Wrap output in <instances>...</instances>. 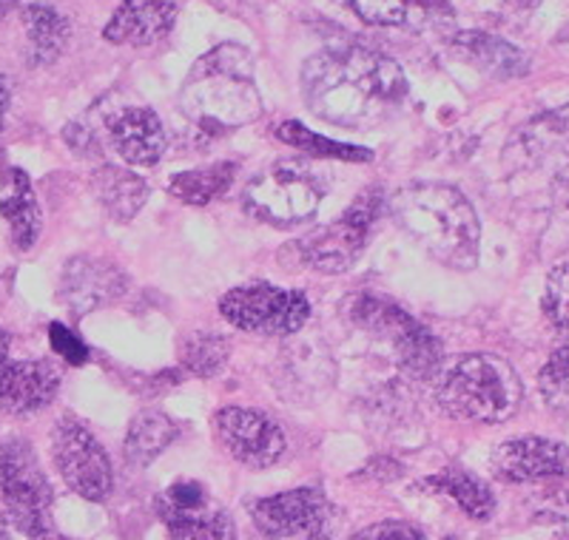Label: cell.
Returning a JSON list of instances; mask_svg holds the SVG:
<instances>
[{
  "mask_svg": "<svg viewBox=\"0 0 569 540\" xmlns=\"http://www.w3.org/2000/svg\"><path fill=\"white\" fill-rule=\"evenodd\" d=\"M408 89L401 66L370 46L325 49L302 66L305 106L339 129L368 131L393 120Z\"/></svg>",
  "mask_w": 569,
  "mask_h": 540,
  "instance_id": "obj_1",
  "label": "cell"
},
{
  "mask_svg": "<svg viewBox=\"0 0 569 540\" xmlns=\"http://www.w3.org/2000/svg\"><path fill=\"white\" fill-rule=\"evenodd\" d=\"M253 58L246 46L222 43L202 54L180 89V111L197 140H217L262 117Z\"/></svg>",
  "mask_w": 569,
  "mask_h": 540,
  "instance_id": "obj_2",
  "label": "cell"
},
{
  "mask_svg": "<svg viewBox=\"0 0 569 540\" xmlns=\"http://www.w3.org/2000/svg\"><path fill=\"white\" fill-rule=\"evenodd\" d=\"M388 208L396 226L436 262L453 270L476 268L481 226L459 188L445 182H410L390 197Z\"/></svg>",
  "mask_w": 569,
  "mask_h": 540,
  "instance_id": "obj_3",
  "label": "cell"
},
{
  "mask_svg": "<svg viewBox=\"0 0 569 540\" xmlns=\"http://www.w3.org/2000/svg\"><path fill=\"white\" fill-rule=\"evenodd\" d=\"M525 399L518 373L505 359L472 353L447 367L436 384V404L445 416L470 424H501Z\"/></svg>",
  "mask_w": 569,
  "mask_h": 540,
  "instance_id": "obj_4",
  "label": "cell"
},
{
  "mask_svg": "<svg viewBox=\"0 0 569 540\" xmlns=\"http://www.w3.org/2000/svg\"><path fill=\"white\" fill-rule=\"evenodd\" d=\"M348 316L356 328L388 341L401 373L410 376V379L427 381L441 370L445 348H441L433 330L416 322L408 310H401L388 297H376V293L350 297Z\"/></svg>",
  "mask_w": 569,
  "mask_h": 540,
  "instance_id": "obj_5",
  "label": "cell"
},
{
  "mask_svg": "<svg viewBox=\"0 0 569 540\" xmlns=\"http://www.w3.org/2000/svg\"><path fill=\"white\" fill-rule=\"evenodd\" d=\"M322 197L325 182L313 168L282 160L248 180L242 206L262 226L297 228L317 217Z\"/></svg>",
  "mask_w": 569,
  "mask_h": 540,
  "instance_id": "obj_6",
  "label": "cell"
},
{
  "mask_svg": "<svg viewBox=\"0 0 569 540\" xmlns=\"http://www.w3.org/2000/svg\"><path fill=\"white\" fill-rule=\"evenodd\" d=\"M0 496L7 503L9 521L20 534H27L29 540L54 534L52 483L32 447L20 438H9L0 444Z\"/></svg>",
  "mask_w": 569,
  "mask_h": 540,
  "instance_id": "obj_7",
  "label": "cell"
},
{
  "mask_svg": "<svg viewBox=\"0 0 569 540\" xmlns=\"http://www.w3.org/2000/svg\"><path fill=\"white\" fill-rule=\"evenodd\" d=\"M388 208L382 191H365L337 222L305 233L293 242L299 262L319 273H345L353 268L370 242V228Z\"/></svg>",
  "mask_w": 569,
  "mask_h": 540,
  "instance_id": "obj_8",
  "label": "cell"
},
{
  "mask_svg": "<svg viewBox=\"0 0 569 540\" xmlns=\"http://www.w3.org/2000/svg\"><path fill=\"white\" fill-rule=\"evenodd\" d=\"M220 313L233 328L253 336H291L311 319V302L302 290L268 282L242 284L220 299Z\"/></svg>",
  "mask_w": 569,
  "mask_h": 540,
  "instance_id": "obj_9",
  "label": "cell"
},
{
  "mask_svg": "<svg viewBox=\"0 0 569 540\" xmlns=\"http://www.w3.org/2000/svg\"><path fill=\"white\" fill-rule=\"evenodd\" d=\"M52 458L60 478L74 496L86 501H106L114 487L109 452L98 436L78 419H60L52 430Z\"/></svg>",
  "mask_w": 569,
  "mask_h": 540,
  "instance_id": "obj_10",
  "label": "cell"
},
{
  "mask_svg": "<svg viewBox=\"0 0 569 540\" xmlns=\"http://www.w3.org/2000/svg\"><path fill=\"white\" fill-rule=\"evenodd\" d=\"M253 527L271 540H328L333 532V507L319 487H299L248 507Z\"/></svg>",
  "mask_w": 569,
  "mask_h": 540,
  "instance_id": "obj_11",
  "label": "cell"
},
{
  "mask_svg": "<svg viewBox=\"0 0 569 540\" xmlns=\"http://www.w3.org/2000/svg\"><path fill=\"white\" fill-rule=\"evenodd\" d=\"M213 430L233 461L248 470H268L288 450L282 427L268 412L251 407H222L213 416Z\"/></svg>",
  "mask_w": 569,
  "mask_h": 540,
  "instance_id": "obj_12",
  "label": "cell"
},
{
  "mask_svg": "<svg viewBox=\"0 0 569 540\" xmlns=\"http://www.w3.org/2000/svg\"><path fill=\"white\" fill-rule=\"evenodd\" d=\"M126 288H129V277L123 268H117L111 259L80 253V257L69 259L60 273L58 299L69 310V316L80 319V316H89L117 302Z\"/></svg>",
  "mask_w": 569,
  "mask_h": 540,
  "instance_id": "obj_13",
  "label": "cell"
},
{
  "mask_svg": "<svg viewBox=\"0 0 569 540\" xmlns=\"http://www.w3.org/2000/svg\"><path fill=\"white\" fill-rule=\"evenodd\" d=\"M492 476L510 483H532L561 478L569 472V450L561 441L525 436L505 441L492 452Z\"/></svg>",
  "mask_w": 569,
  "mask_h": 540,
  "instance_id": "obj_14",
  "label": "cell"
},
{
  "mask_svg": "<svg viewBox=\"0 0 569 540\" xmlns=\"http://www.w3.org/2000/svg\"><path fill=\"white\" fill-rule=\"evenodd\" d=\"M60 370L49 359H9L0 367V412L32 416L58 399Z\"/></svg>",
  "mask_w": 569,
  "mask_h": 540,
  "instance_id": "obj_15",
  "label": "cell"
},
{
  "mask_svg": "<svg viewBox=\"0 0 569 540\" xmlns=\"http://www.w3.org/2000/svg\"><path fill=\"white\" fill-rule=\"evenodd\" d=\"M174 20L177 9L171 0H120L109 27L103 29V40L131 49H149L169 38Z\"/></svg>",
  "mask_w": 569,
  "mask_h": 540,
  "instance_id": "obj_16",
  "label": "cell"
},
{
  "mask_svg": "<svg viewBox=\"0 0 569 540\" xmlns=\"http://www.w3.org/2000/svg\"><path fill=\"white\" fill-rule=\"evenodd\" d=\"M370 27L427 32L453 20V7L447 0H337Z\"/></svg>",
  "mask_w": 569,
  "mask_h": 540,
  "instance_id": "obj_17",
  "label": "cell"
},
{
  "mask_svg": "<svg viewBox=\"0 0 569 540\" xmlns=\"http://www.w3.org/2000/svg\"><path fill=\"white\" fill-rule=\"evenodd\" d=\"M556 154H569V106L525 122L507 142L505 162L518 171V168L541 166L547 157Z\"/></svg>",
  "mask_w": 569,
  "mask_h": 540,
  "instance_id": "obj_18",
  "label": "cell"
},
{
  "mask_svg": "<svg viewBox=\"0 0 569 540\" xmlns=\"http://www.w3.org/2000/svg\"><path fill=\"white\" fill-rule=\"evenodd\" d=\"M453 52L472 69L496 80H518L530 74V54L521 52L510 40L498 38V34L479 32V29H467L453 38Z\"/></svg>",
  "mask_w": 569,
  "mask_h": 540,
  "instance_id": "obj_19",
  "label": "cell"
},
{
  "mask_svg": "<svg viewBox=\"0 0 569 540\" xmlns=\"http://www.w3.org/2000/svg\"><path fill=\"white\" fill-rule=\"evenodd\" d=\"M27 60L32 66H52L63 58L71 43V23L49 3H29L20 12Z\"/></svg>",
  "mask_w": 569,
  "mask_h": 540,
  "instance_id": "obj_20",
  "label": "cell"
},
{
  "mask_svg": "<svg viewBox=\"0 0 569 540\" xmlns=\"http://www.w3.org/2000/svg\"><path fill=\"white\" fill-rule=\"evenodd\" d=\"M91 191L103 206V211L117 222L134 219L149 200V186L140 177L120 166H106V162L91 174Z\"/></svg>",
  "mask_w": 569,
  "mask_h": 540,
  "instance_id": "obj_21",
  "label": "cell"
},
{
  "mask_svg": "<svg viewBox=\"0 0 569 540\" xmlns=\"http://www.w3.org/2000/svg\"><path fill=\"white\" fill-rule=\"evenodd\" d=\"M157 514L174 540H237L231 514L211 501L188 509L157 507Z\"/></svg>",
  "mask_w": 569,
  "mask_h": 540,
  "instance_id": "obj_22",
  "label": "cell"
},
{
  "mask_svg": "<svg viewBox=\"0 0 569 540\" xmlns=\"http://www.w3.org/2000/svg\"><path fill=\"white\" fill-rule=\"evenodd\" d=\"M177 438V424L160 410H142L131 419L123 441V456L129 467L142 470L157 461L160 452L169 450Z\"/></svg>",
  "mask_w": 569,
  "mask_h": 540,
  "instance_id": "obj_23",
  "label": "cell"
},
{
  "mask_svg": "<svg viewBox=\"0 0 569 540\" xmlns=\"http://www.w3.org/2000/svg\"><path fill=\"white\" fill-rule=\"evenodd\" d=\"M0 213L12 228V242L18 244L20 251L34 248L40 231H43V213H40L38 193H34L32 182L23 171H12V186L0 200Z\"/></svg>",
  "mask_w": 569,
  "mask_h": 540,
  "instance_id": "obj_24",
  "label": "cell"
},
{
  "mask_svg": "<svg viewBox=\"0 0 569 540\" xmlns=\"http://www.w3.org/2000/svg\"><path fill=\"white\" fill-rule=\"evenodd\" d=\"M421 489L439 492L456 501L461 512H467L472 521H490L496 514V496L481 478L465 470H445L439 476H430L421 481Z\"/></svg>",
  "mask_w": 569,
  "mask_h": 540,
  "instance_id": "obj_25",
  "label": "cell"
},
{
  "mask_svg": "<svg viewBox=\"0 0 569 540\" xmlns=\"http://www.w3.org/2000/svg\"><path fill=\"white\" fill-rule=\"evenodd\" d=\"M233 182H237V162L226 160L208 168H194V171H180L169 180V193L186 206L206 208L226 197Z\"/></svg>",
  "mask_w": 569,
  "mask_h": 540,
  "instance_id": "obj_26",
  "label": "cell"
},
{
  "mask_svg": "<svg viewBox=\"0 0 569 540\" xmlns=\"http://www.w3.org/2000/svg\"><path fill=\"white\" fill-rule=\"evenodd\" d=\"M273 134L282 142L293 146V149L305 151L308 157H317V160H339V162H368L373 157V151L359 149V146H345V142L325 140V137L313 134L311 129H305L302 122L284 120L279 122Z\"/></svg>",
  "mask_w": 569,
  "mask_h": 540,
  "instance_id": "obj_27",
  "label": "cell"
},
{
  "mask_svg": "<svg viewBox=\"0 0 569 540\" xmlns=\"http://www.w3.org/2000/svg\"><path fill=\"white\" fill-rule=\"evenodd\" d=\"M231 341L220 333H194L182 341L180 367L197 379H211L226 367Z\"/></svg>",
  "mask_w": 569,
  "mask_h": 540,
  "instance_id": "obj_28",
  "label": "cell"
},
{
  "mask_svg": "<svg viewBox=\"0 0 569 540\" xmlns=\"http://www.w3.org/2000/svg\"><path fill=\"white\" fill-rule=\"evenodd\" d=\"M538 387H541V396L547 401V407H552V410H569V341L561 344L547 359V364L541 367Z\"/></svg>",
  "mask_w": 569,
  "mask_h": 540,
  "instance_id": "obj_29",
  "label": "cell"
},
{
  "mask_svg": "<svg viewBox=\"0 0 569 540\" xmlns=\"http://www.w3.org/2000/svg\"><path fill=\"white\" fill-rule=\"evenodd\" d=\"M543 316L556 330H569V262L550 270L543 284Z\"/></svg>",
  "mask_w": 569,
  "mask_h": 540,
  "instance_id": "obj_30",
  "label": "cell"
},
{
  "mask_svg": "<svg viewBox=\"0 0 569 540\" xmlns=\"http://www.w3.org/2000/svg\"><path fill=\"white\" fill-rule=\"evenodd\" d=\"M49 341H52V350L71 367H80L89 361V348H86V341L80 336L71 333L66 324L52 322L49 324Z\"/></svg>",
  "mask_w": 569,
  "mask_h": 540,
  "instance_id": "obj_31",
  "label": "cell"
},
{
  "mask_svg": "<svg viewBox=\"0 0 569 540\" xmlns=\"http://www.w3.org/2000/svg\"><path fill=\"white\" fill-rule=\"evenodd\" d=\"M350 540H427L421 529H416L408 521H382L373 527H365L362 532H356Z\"/></svg>",
  "mask_w": 569,
  "mask_h": 540,
  "instance_id": "obj_32",
  "label": "cell"
},
{
  "mask_svg": "<svg viewBox=\"0 0 569 540\" xmlns=\"http://www.w3.org/2000/svg\"><path fill=\"white\" fill-rule=\"evenodd\" d=\"M9 103H12V86H9V80L0 74V129H3V120H7Z\"/></svg>",
  "mask_w": 569,
  "mask_h": 540,
  "instance_id": "obj_33",
  "label": "cell"
},
{
  "mask_svg": "<svg viewBox=\"0 0 569 540\" xmlns=\"http://www.w3.org/2000/svg\"><path fill=\"white\" fill-rule=\"evenodd\" d=\"M9 350H12V336H9L7 330H0V367L12 359V356H9Z\"/></svg>",
  "mask_w": 569,
  "mask_h": 540,
  "instance_id": "obj_34",
  "label": "cell"
},
{
  "mask_svg": "<svg viewBox=\"0 0 569 540\" xmlns=\"http://www.w3.org/2000/svg\"><path fill=\"white\" fill-rule=\"evenodd\" d=\"M0 540H20L18 538V529L9 527L7 518H0Z\"/></svg>",
  "mask_w": 569,
  "mask_h": 540,
  "instance_id": "obj_35",
  "label": "cell"
},
{
  "mask_svg": "<svg viewBox=\"0 0 569 540\" xmlns=\"http://www.w3.org/2000/svg\"><path fill=\"white\" fill-rule=\"evenodd\" d=\"M20 0H0V18H3V14L7 12H12L14 7H18Z\"/></svg>",
  "mask_w": 569,
  "mask_h": 540,
  "instance_id": "obj_36",
  "label": "cell"
},
{
  "mask_svg": "<svg viewBox=\"0 0 569 540\" xmlns=\"http://www.w3.org/2000/svg\"><path fill=\"white\" fill-rule=\"evenodd\" d=\"M43 540H69V538H60V534H49V538H43Z\"/></svg>",
  "mask_w": 569,
  "mask_h": 540,
  "instance_id": "obj_37",
  "label": "cell"
}]
</instances>
